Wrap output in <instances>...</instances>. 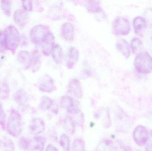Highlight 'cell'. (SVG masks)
Listing matches in <instances>:
<instances>
[{"label":"cell","mask_w":152,"mask_h":151,"mask_svg":"<svg viewBox=\"0 0 152 151\" xmlns=\"http://www.w3.org/2000/svg\"><path fill=\"white\" fill-rule=\"evenodd\" d=\"M6 49L15 54L16 50L20 43L19 33L16 27L13 25L7 27L4 31Z\"/></svg>","instance_id":"cell-1"},{"label":"cell","mask_w":152,"mask_h":151,"mask_svg":"<svg viewBox=\"0 0 152 151\" xmlns=\"http://www.w3.org/2000/svg\"><path fill=\"white\" fill-rule=\"evenodd\" d=\"M134 65L139 73L148 74L152 72V57L148 52H141L134 59Z\"/></svg>","instance_id":"cell-2"},{"label":"cell","mask_w":152,"mask_h":151,"mask_svg":"<svg viewBox=\"0 0 152 151\" xmlns=\"http://www.w3.org/2000/svg\"><path fill=\"white\" fill-rule=\"evenodd\" d=\"M8 133L13 137H18L22 130L21 116L18 112L12 110L8 118L7 125Z\"/></svg>","instance_id":"cell-3"},{"label":"cell","mask_w":152,"mask_h":151,"mask_svg":"<svg viewBox=\"0 0 152 151\" xmlns=\"http://www.w3.org/2000/svg\"><path fill=\"white\" fill-rule=\"evenodd\" d=\"M49 27L46 25H39L33 27L30 32L31 41L34 44L42 43L49 32Z\"/></svg>","instance_id":"cell-4"},{"label":"cell","mask_w":152,"mask_h":151,"mask_svg":"<svg viewBox=\"0 0 152 151\" xmlns=\"http://www.w3.org/2000/svg\"><path fill=\"white\" fill-rule=\"evenodd\" d=\"M113 29L115 34L127 35L130 31V24L127 19L122 17H117L113 23Z\"/></svg>","instance_id":"cell-5"},{"label":"cell","mask_w":152,"mask_h":151,"mask_svg":"<svg viewBox=\"0 0 152 151\" xmlns=\"http://www.w3.org/2000/svg\"><path fill=\"white\" fill-rule=\"evenodd\" d=\"M61 104L69 113L76 114L79 113V103L72 98L69 96H63L61 98Z\"/></svg>","instance_id":"cell-6"},{"label":"cell","mask_w":152,"mask_h":151,"mask_svg":"<svg viewBox=\"0 0 152 151\" xmlns=\"http://www.w3.org/2000/svg\"><path fill=\"white\" fill-rule=\"evenodd\" d=\"M149 135V133L146 128L142 126H137L133 133L134 141L138 146H143L145 144Z\"/></svg>","instance_id":"cell-7"},{"label":"cell","mask_w":152,"mask_h":151,"mask_svg":"<svg viewBox=\"0 0 152 151\" xmlns=\"http://www.w3.org/2000/svg\"><path fill=\"white\" fill-rule=\"evenodd\" d=\"M38 83L39 90L43 92L51 93L56 89L53 79L48 74H45L41 77Z\"/></svg>","instance_id":"cell-8"},{"label":"cell","mask_w":152,"mask_h":151,"mask_svg":"<svg viewBox=\"0 0 152 151\" xmlns=\"http://www.w3.org/2000/svg\"><path fill=\"white\" fill-rule=\"evenodd\" d=\"M41 44L44 54L45 56H49L55 45V37L52 33L50 31L49 32Z\"/></svg>","instance_id":"cell-9"},{"label":"cell","mask_w":152,"mask_h":151,"mask_svg":"<svg viewBox=\"0 0 152 151\" xmlns=\"http://www.w3.org/2000/svg\"><path fill=\"white\" fill-rule=\"evenodd\" d=\"M45 123L40 118H35L32 120L29 126V132L33 135H38L44 131Z\"/></svg>","instance_id":"cell-10"},{"label":"cell","mask_w":152,"mask_h":151,"mask_svg":"<svg viewBox=\"0 0 152 151\" xmlns=\"http://www.w3.org/2000/svg\"><path fill=\"white\" fill-rule=\"evenodd\" d=\"M69 93L76 98H81L83 95L82 89L79 81L77 79H72L68 86Z\"/></svg>","instance_id":"cell-11"},{"label":"cell","mask_w":152,"mask_h":151,"mask_svg":"<svg viewBox=\"0 0 152 151\" xmlns=\"http://www.w3.org/2000/svg\"><path fill=\"white\" fill-rule=\"evenodd\" d=\"M61 35L66 40L70 41L75 37L74 26L69 22H66L61 27Z\"/></svg>","instance_id":"cell-12"},{"label":"cell","mask_w":152,"mask_h":151,"mask_svg":"<svg viewBox=\"0 0 152 151\" xmlns=\"http://www.w3.org/2000/svg\"><path fill=\"white\" fill-rule=\"evenodd\" d=\"M18 60L24 70H27L31 66V56L28 51H22L18 55Z\"/></svg>","instance_id":"cell-13"},{"label":"cell","mask_w":152,"mask_h":151,"mask_svg":"<svg viewBox=\"0 0 152 151\" xmlns=\"http://www.w3.org/2000/svg\"><path fill=\"white\" fill-rule=\"evenodd\" d=\"M13 19L18 26L23 27L27 22L28 15L25 11L21 9H18L14 12Z\"/></svg>","instance_id":"cell-14"},{"label":"cell","mask_w":152,"mask_h":151,"mask_svg":"<svg viewBox=\"0 0 152 151\" xmlns=\"http://www.w3.org/2000/svg\"><path fill=\"white\" fill-rule=\"evenodd\" d=\"M146 21L144 18L138 16L136 17L133 21V26L135 33L138 35H141L143 34L146 28Z\"/></svg>","instance_id":"cell-15"},{"label":"cell","mask_w":152,"mask_h":151,"mask_svg":"<svg viewBox=\"0 0 152 151\" xmlns=\"http://www.w3.org/2000/svg\"><path fill=\"white\" fill-rule=\"evenodd\" d=\"M118 50L126 58H129L130 56V48L128 43L125 39H120L116 43Z\"/></svg>","instance_id":"cell-16"},{"label":"cell","mask_w":152,"mask_h":151,"mask_svg":"<svg viewBox=\"0 0 152 151\" xmlns=\"http://www.w3.org/2000/svg\"><path fill=\"white\" fill-rule=\"evenodd\" d=\"M79 56L78 50L75 47L69 49L68 55L66 66L68 69H71L77 63Z\"/></svg>","instance_id":"cell-17"},{"label":"cell","mask_w":152,"mask_h":151,"mask_svg":"<svg viewBox=\"0 0 152 151\" xmlns=\"http://www.w3.org/2000/svg\"><path fill=\"white\" fill-rule=\"evenodd\" d=\"M15 148V144L10 137L4 136L0 138L1 151H14Z\"/></svg>","instance_id":"cell-18"},{"label":"cell","mask_w":152,"mask_h":151,"mask_svg":"<svg viewBox=\"0 0 152 151\" xmlns=\"http://www.w3.org/2000/svg\"><path fill=\"white\" fill-rule=\"evenodd\" d=\"M41 56L37 50L33 51L31 56V67L33 72H36L40 69L41 66Z\"/></svg>","instance_id":"cell-19"},{"label":"cell","mask_w":152,"mask_h":151,"mask_svg":"<svg viewBox=\"0 0 152 151\" xmlns=\"http://www.w3.org/2000/svg\"><path fill=\"white\" fill-rule=\"evenodd\" d=\"M45 140L42 136L36 137L31 145V151H43L44 148Z\"/></svg>","instance_id":"cell-20"},{"label":"cell","mask_w":152,"mask_h":151,"mask_svg":"<svg viewBox=\"0 0 152 151\" xmlns=\"http://www.w3.org/2000/svg\"><path fill=\"white\" fill-rule=\"evenodd\" d=\"M53 58L56 64H61L63 59V51L61 47L59 44L54 45L51 51Z\"/></svg>","instance_id":"cell-21"},{"label":"cell","mask_w":152,"mask_h":151,"mask_svg":"<svg viewBox=\"0 0 152 151\" xmlns=\"http://www.w3.org/2000/svg\"><path fill=\"white\" fill-rule=\"evenodd\" d=\"M14 100L19 105L24 106L27 102L26 94L23 90L17 91L14 96Z\"/></svg>","instance_id":"cell-22"},{"label":"cell","mask_w":152,"mask_h":151,"mask_svg":"<svg viewBox=\"0 0 152 151\" xmlns=\"http://www.w3.org/2000/svg\"><path fill=\"white\" fill-rule=\"evenodd\" d=\"M143 43L142 42L138 39V38H134L132 39L131 42L130 48L132 50L133 53H138L139 51H141V50L142 49Z\"/></svg>","instance_id":"cell-23"},{"label":"cell","mask_w":152,"mask_h":151,"mask_svg":"<svg viewBox=\"0 0 152 151\" xmlns=\"http://www.w3.org/2000/svg\"><path fill=\"white\" fill-rule=\"evenodd\" d=\"M53 104V101L50 97L44 96L41 98L40 107L42 111H47L52 107Z\"/></svg>","instance_id":"cell-24"},{"label":"cell","mask_w":152,"mask_h":151,"mask_svg":"<svg viewBox=\"0 0 152 151\" xmlns=\"http://www.w3.org/2000/svg\"><path fill=\"white\" fill-rule=\"evenodd\" d=\"M10 94L9 86L5 82H0V98L3 100L7 99Z\"/></svg>","instance_id":"cell-25"},{"label":"cell","mask_w":152,"mask_h":151,"mask_svg":"<svg viewBox=\"0 0 152 151\" xmlns=\"http://www.w3.org/2000/svg\"><path fill=\"white\" fill-rule=\"evenodd\" d=\"M85 143L82 139L77 138L74 141L72 145V151H84Z\"/></svg>","instance_id":"cell-26"},{"label":"cell","mask_w":152,"mask_h":151,"mask_svg":"<svg viewBox=\"0 0 152 151\" xmlns=\"http://www.w3.org/2000/svg\"><path fill=\"white\" fill-rule=\"evenodd\" d=\"M1 8L4 13L7 17H9L11 13L12 1H1Z\"/></svg>","instance_id":"cell-27"},{"label":"cell","mask_w":152,"mask_h":151,"mask_svg":"<svg viewBox=\"0 0 152 151\" xmlns=\"http://www.w3.org/2000/svg\"><path fill=\"white\" fill-rule=\"evenodd\" d=\"M60 144L64 151H69V138L66 135H61L60 138Z\"/></svg>","instance_id":"cell-28"},{"label":"cell","mask_w":152,"mask_h":151,"mask_svg":"<svg viewBox=\"0 0 152 151\" xmlns=\"http://www.w3.org/2000/svg\"><path fill=\"white\" fill-rule=\"evenodd\" d=\"M87 9L89 12H98L101 10L100 4L97 1H89L88 3Z\"/></svg>","instance_id":"cell-29"},{"label":"cell","mask_w":152,"mask_h":151,"mask_svg":"<svg viewBox=\"0 0 152 151\" xmlns=\"http://www.w3.org/2000/svg\"><path fill=\"white\" fill-rule=\"evenodd\" d=\"M144 16L147 25L150 27H152V8H148L144 12Z\"/></svg>","instance_id":"cell-30"},{"label":"cell","mask_w":152,"mask_h":151,"mask_svg":"<svg viewBox=\"0 0 152 151\" xmlns=\"http://www.w3.org/2000/svg\"><path fill=\"white\" fill-rule=\"evenodd\" d=\"M19 145L20 147L25 150H27L31 147V141L25 137H22L19 139Z\"/></svg>","instance_id":"cell-31"},{"label":"cell","mask_w":152,"mask_h":151,"mask_svg":"<svg viewBox=\"0 0 152 151\" xmlns=\"http://www.w3.org/2000/svg\"><path fill=\"white\" fill-rule=\"evenodd\" d=\"M65 121V126L67 130H68L69 132H70L71 134H73L75 130V125L73 120L70 117H68Z\"/></svg>","instance_id":"cell-32"},{"label":"cell","mask_w":152,"mask_h":151,"mask_svg":"<svg viewBox=\"0 0 152 151\" xmlns=\"http://www.w3.org/2000/svg\"><path fill=\"white\" fill-rule=\"evenodd\" d=\"M5 49H6V44H5L4 32H0V53L3 52Z\"/></svg>","instance_id":"cell-33"},{"label":"cell","mask_w":152,"mask_h":151,"mask_svg":"<svg viewBox=\"0 0 152 151\" xmlns=\"http://www.w3.org/2000/svg\"><path fill=\"white\" fill-rule=\"evenodd\" d=\"M6 121V115L3 110L2 105L0 103V125L2 126H4Z\"/></svg>","instance_id":"cell-34"},{"label":"cell","mask_w":152,"mask_h":151,"mask_svg":"<svg viewBox=\"0 0 152 151\" xmlns=\"http://www.w3.org/2000/svg\"><path fill=\"white\" fill-rule=\"evenodd\" d=\"M145 144V151H152V131L149 134L148 140Z\"/></svg>","instance_id":"cell-35"},{"label":"cell","mask_w":152,"mask_h":151,"mask_svg":"<svg viewBox=\"0 0 152 151\" xmlns=\"http://www.w3.org/2000/svg\"><path fill=\"white\" fill-rule=\"evenodd\" d=\"M23 7L26 10L28 11H31L32 10V1H22Z\"/></svg>","instance_id":"cell-36"},{"label":"cell","mask_w":152,"mask_h":151,"mask_svg":"<svg viewBox=\"0 0 152 151\" xmlns=\"http://www.w3.org/2000/svg\"><path fill=\"white\" fill-rule=\"evenodd\" d=\"M45 151H58L57 148L51 144H49L45 149Z\"/></svg>","instance_id":"cell-37"},{"label":"cell","mask_w":152,"mask_h":151,"mask_svg":"<svg viewBox=\"0 0 152 151\" xmlns=\"http://www.w3.org/2000/svg\"></svg>","instance_id":"cell-38"}]
</instances>
